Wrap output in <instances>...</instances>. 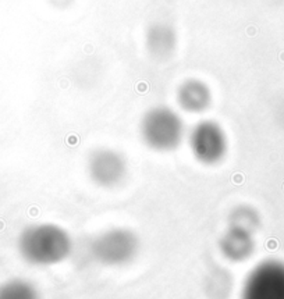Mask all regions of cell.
Wrapping results in <instances>:
<instances>
[{"label":"cell","instance_id":"6","mask_svg":"<svg viewBox=\"0 0 284 299\" xmlns=\"http://www.w3.org/2000/svg\"><path fill=\"white\" fill-rule=\"evenodd\" d=\"M241 299H284V269L263 263L252 270L242 285Z\"/></svg>","mask_w":284,"mask_h":299},{"label":"cell","instance_id":"4","mask_svg":"<svg viewBox=\"0 0 284 299\" xmlns=\"http://www.w3.org/2000/svg\"><path fill=\"white\" fill-rule=\"evenodd\" d=\"M188 143L194 157L205 166H215L223 161L228 150V141L219 122L203 120L191 129Z\"/></svg>","mask_w":284,"mask_h":299},{"label":"cell","instance_id":"3","mask_svg":"<svg viewBox=\"0 0 284 299\" xmlns=\"http://www.w3.org/2000/svg\"><path fill=\"white\" fill-rule=\"evenodd\" d=\"M141 248L139 238L130 228L113 227L102 231L91 242V256L102 266L120 267L131 263Z\"/></svg>","mask_w":284,"mask_h":299},{"label":"cell","instance_id":"10","mask_svg":"<svg viewBox=\"0 0 284 299\" xmlns=\"http://www.w3.org/2000/svg\"><path fill=\"white\" fill-rule=\"evenodd\" d=\"M0 299H40V295L28 280L13 278L0 285Z\"/></svg>","mask_w":284,"mask_h":299},{"label":"cell","instance_id":"12","mask_svg":"<svg viewBox=\"0 0 284 299\" xmlns=\"http://www.w3.org/2000/svg\"><path fill=\"white\" fill-rule=\"evenodd\" d=\"M73 2L74 0H49V3L52 4V6L57 7V9H66V7L70 6Z\"/></svg>","mask_w":284,"mask_h":299},{"label":"cell","instance_id":"8","mask_svg":"<svg viewBox=\"0 0 284 299\" xmlns=\"http://www.w3.org/2000/svg\"><path fill=\"white\" fill-rule=\"evenodd\" d=\"M177 102L184 112L191 113V114H199L210 107L212 91L208 84L202 79H185L178 86Z\"/></svg>","mask_w":284,"mask_h":299},{"label":"cell","instance_id":"5","mask_svg":"<svg viewBox=\"0 0 284 299\" xmlns=\"http://www.w3.org/2000/svg\"><path fill=\"white\" fill-rule=\"evenodd\" d=\"M86 170L89 178L100 188H116L126 180L128 164L119 150L112 148H99L88 157Z\"/></svg>","mask_w":284,"mask_h":299},{"label":"cell","instance_id":"11","mask_svg":"<svg viewBox=\"0 0 284 299\" xmlns=\"http://www.w3.org/2000/svg\"><path fill=\"white\" fill-rule=\"evenodd\" d=\"M258 224L259 217L256 211L245 204L235 206L228 214V227L240 228L252 234V231H255V228L258 227Z\"/></svg>","mask_w":284,"mask_h":299},{"label":"cell","instance_id":"1","mask_svg":"<svg viewBox=\"0 0 284 299\" xmlns=\"http://www.w3.org/2000/svg\"><path fill=\"white\" fill-rule=\"evenodd\" d=\"M18 252L32 266H53L71 255L73 239L66 228L57 224H33L20 234Z\"/></svg>","mask_w":284,"mask_h":299},{"label":"cell","instance_id":"9","mask_svg":"<svg viewBox=\"0 0 284 299\" xmlns=\"http://www.w3.org/2000/svg\"><path fill=\"white\" fill-rule=\"evenodd\" d=\"M219 248L224 259L233 263L242 262L254 252L252 234L240 228L228 227L219 241Z\"/></svg>","mask_w":284,"mask_h":299},{"label":"cell","instance_id":"2","mask_svg":"<svg viewBox=\"0 0 284 299\" xmlns=\"http://www.w3.org/2000/svg\"><path fill=\"white\" fill-rule=\"evenodd\" d=\"M141 136L153 150L170 152L177 149L182 142L185 125L175 110L167 106H156L142 117Z\"/></svg>","mask_w":284,"mask_h":299},{"label":"cell","instance_id":"7","mask_svg":"<svg viewBox=\"0 0 284 299\" xmlns=\"http://www.w3.org/2000/svg\"><path fill=\"white\" fill-rule=\"evenodd\" d=\"M146 50L151 57L158 61H166L177 49V32L174 26L167 22H153L145 33Z\"/></svg>","mask_w":284,"mask_h":299}]
</instances>
